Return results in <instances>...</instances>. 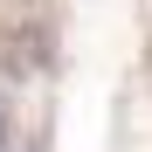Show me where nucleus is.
<instances>
[{
	"instance_id": "f257e3e1",
	"label": "nucleus",
	"mask_w": 152,
	"mask_h": 152,
	"mask_svg": "<svg viewBox=\"0 0 152 152\" xmlns=\"http://www.w3.org/2000/svg\"><path fill=\"white\" fill-rule=\"evenodd\" d=\"M0 152H7V97H0Z\"/></svg>"
}]
</instances>
